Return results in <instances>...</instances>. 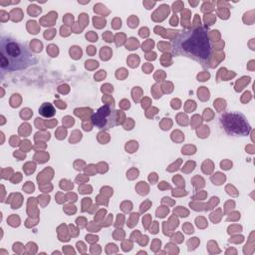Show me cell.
<instances>
[{"mask_svg": "<svg viewBox=\"0 0 255 255\" xmlns=\"http://www.w3.org/2000/svg\"><path fill=\"white\" fill-rule=\"evenodd\" d=\"M171 41V51L174 55L185 56L203 66L210 63L213 45L204 26L188 28L181 31Z\"/></svg>", "mask_w": 255, "mask_h": 255, "instance_id": "cell-1", "label": "cell"}, {"mask_svg": "<svg viewBox=\"0 0 255 255\" xmlns=\"http://www.w3.org/2000/svg\"><path fill=\"white\" fill-rule=\"evenodd\" d=\"M37 63L30 47L13 37L2 36L0 40V65L9 72L21 71Z\"/></svg>", "mask_w": 255, "mask_h": 255, "instance_id": "cell-2", "label": "cell"}, {"mask_svg": "<svg viewBox=\"0 0 255 255\" xmlns=\"http://www.w3.org/2000/svg\"><path fill=\"white\" fill-rule=\"evenodd\" d=\"M220 124L230 135H247L251 131V126L244 115L227 112L220 116Z\"/></svg>", "mask_w": 255, "mask_h": 255, "instance_id": "cell-3", "label": "cell"}, {"mask_svg": "<svg viewBox=\"0 0 255 255\" xmlns=\"http://www.w3.org/2000/svg\"><path fill=\"white\" fill-rule=\"evenodd\" d=\"M91 122L100 129H110L118 125V111L112 105H104L92 115Z\"/></svg>", "mask_w": 255, "mask_h": 255, "instance_id": "cell-4", "label": "cell"}, {"mask_svg": "<svg viewBox=\"0 0 255 255\" xmlns=\"http://www.w3.org/2000/svg\"><path fill=\"white\" fill-rule=\"evenodd\" d=\"M39 114L44 118H52L56 115V110L52 104L43 103L39 108Z\"/></svg>", "mask_w": 255, "mask_h": 255, "instance_id": "cell-5", "label": "cell"}]
</instances>
